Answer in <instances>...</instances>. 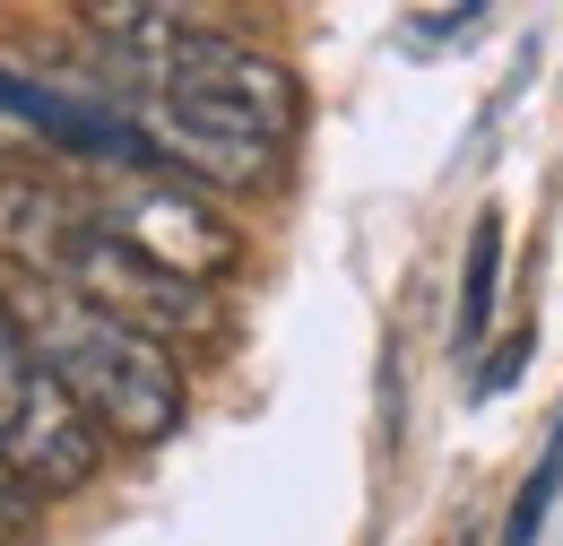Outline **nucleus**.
<instances>
[{"label": "nucleus", "instance_id": "nucleus-1", "mask_svg": "<svg viewBox=\"0 0 563 546\" xmlns=\"http://www.w3.org/2000/svg\"><path fill=\"white\" fill-rule=\"evenodd\" d=\"M131 131L147 139L156 174L200 183H269L303 131V78L261 53L252 35L191 26L165 53H147V87L131 96Z\"/></svg>", "mask_w": 563, "mask_h": 546}, {"label": "nucleus", "instance_id": "nucleus-2", "mask_svg": "<svg viewBox=\"0 0 563 546\" xmlns=\"http://www.w3.org/2000/svg\"><path fill=\"white\" fill-rule=\"evenodd\" d=\"M0 252H18L35 286H53V295H70V304H96V313H113V321H131L140 339H191V330H209V295L200 286H183V277L147 270L140 252L87 208V192H62V183H9L0 192Z\"/></svg>", "mask_w": 563, "mask_h": 546}, {"label": "nucleus", "instance_id": "nucleus-3", "mask_svg": "<svg viewBox=\"0 0 563 546\" xmlns=\"http://www.w3.org/2000/svg\"><path fill=\"white\" fill-rule=\"evenodd\" d=\"M18 313V330L35 347V364H44V382L70 400V416L96 434V443H165L174 425H183V364H174V347L140 339L131 321H113V313H96V304H70V295H53V286H35L26 304H9Z\"/></svg>", "mask_w": 563, "mask_h": 546}, {"label": "nucleus", "instance_id": "nucleus-4", "mask_svg": "<svg viewBox=\"0 0 563 546\" xmlns=\"http://www.w3.org/2000/svg\"><path fill=\"white\" fill-rule=\"evenodd\" d=\"M96 434L70 416V400L44 382V364H35V347L18 330V313H9V295H0V469L9 485L35 503V494H70V485L96 478Z\"/></svg>", "mask_w": 563, "mask_h": 546}, {"label": "nucleus", "instance_id": "nucleus-5", "mask_svg": "<svg viewBox=\"0 0 563 546\" xmlns=\"http://www.w3.org/2000/svg\"><path fill=\"white\" fill-rule=\"evenodd\" d=\"M87 208L140 252L147 270L183 277V286H209V277H225L243 261V234L200 192H183L174 174H113V192H87Z\"/></svg>", "mask_w": 563, "mask_h": 546}, {"label": "nucleus", "instance_id": "nucleus-6", "mask_svg": "<svg viewBox=\"0 0 563 546\" xmlns=\"http://www.w3.org/2000/svg\"><path fill=\"white\" fill-rule=\"evenodd\" d=\"M0 113L44 131L62 156H87V165H113V174H156L147 139L131 131V113L113 96H70V87H35L18 69H0Z\"/></svg>", "mask_w": 563, "mask_h": 546}, {"label": "nucleus", "instance_id": "nucleus-7", "mask_svg": "<svg viewBox=\"0 0 563 546\" xmlns=\"http://www.w3.org/2000/svg\"><path fill=\"white\" fill-rule=\"evenodd\" d=\"M494 277H503V208L477 217V234H468V277H460V347L486 339L494 321Z\"/></svg>", "mask_w": 563, "mask_h": 546}, {"label": "nucleus", "instance_id": "nucleus-8", "mask_svg": "<svg viewBox=\"0 0 563 546\" xmlns=\"http://www.w3.org/2000/svg\"><path fill=\"white\" fill-rule=\"evenodd\" d=\"M555 485H563V425H555V443H547V460H538V478L511 494V529H503V546H529L538 529H547V503H555Z\"/></svg>", "mask_w": 563, "mask_h": 546}, {"label": "nucleus", "instance_id": "nucleus-9", "mask_svg": "<svg viewBox=\"0 0 563 546\" xmlns=\"http://www.w3.org/2000/svg\"><path fill=\"white\" fill-rule=\"evenodd\" d=\"M529 347H538L529 330H511V339L494 347V356H486V373H477V400H494V391H511V373L529 364Z\"/></svg>", "mask_w": 563, "mask_h": 546}, {"label": "nucleus", "instance_id": "nucleus-10", "mask_svg": "<svg viewBox=\"0 0 563 546\" xmlns=\"http://www.w3.org/2000/svg\"><path fill=\"white\" fill-rule=\"evenodd\" d=\"M408 26H433V35H460V44H468V35L486 26V9H460V18H451V9H433V18H408Z\"/></svg>", "mask_w": 563, "mask_h": 546}, {"label": "nucleus", "instance_id": "nucleus-11", "mask_svg": "<svg viewBox=\"0 0 563 546\" xmlns=\"http://www.w3.org/2000/svg\"><path fill=\"white\" fill-rule=\"evenodd\" d=\"M9 538H26V503H18V494H0V546Z\"/></svg>", "mask_w": 563, "mask_h": 546}]
</instances>
